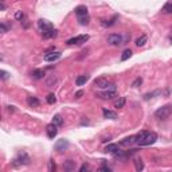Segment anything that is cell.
I'll return each instance as SVG.
<instances>
[{
    "label": "cell",
    "mask_w": 172,
    "mask_h": 172,
    "mask_svg": "<svg viewBox=\"0 0 172 172\" xmlns=\"http://www.w3.org/2000/svg\"><path fill=\"white\" fill-rule=\"evenodd\" d=\"M75 15L78 18V22L82 26H86L89 23V14H87V8L85 5H78L75 8Z\"/></svg>",
    "instance_id": "6da1fadb"
},
{
    "label": "cell",
    "mask_w": 172,
    "mask_h": 172,
    "mask_svg": "<svg viewBox=\"0 0 172 172\" xmlns=\"http://www.w3.org/2000/svg\"><path fill=\"white\" fill-rule=\"evenodd\" d=\"M96 97H98V98H102V100H112V98H114V97H117V90H116V86H114V85L108 86L105 92L97 93Z\"/></svg>",
    "instance_id": "7a4b0ae2"
},
{
    "label": "cell",
    "mask_w": 172,
    "mask_h": 172,
    "mask_svg": "<svg viewBox=\"0 0 172 172\" xmlns=\"http://www.w3.org/2000/svg\"><path fill=\"white\" fill-rule=\"evenodd\" d=\"M157 140V135L155 132H147V135H145L144 140H142L139 145H141V147H147V145H152L155 144Z\"/></svg>",
    "instance_id": "3957f363"
},
{
    "label": "cell",
    "mask_w": 172,
    "mask_h": 172,
    "mask_svg": "<svg viewBox=\"0 0 172 172\" xmlns=\"http://www.w3.org/2000/svg\"><path fill=\"white\" fill-rule=\"evenodd\" d=\"M108 43L112 46H121L124 44V38L121 34H110L108 37Z\"/></svg>",
    "instance_id": "277c9868"
},
{
    "label": "cell",
    "mask_w": 172,
    "mask_h": 172,
    "mask_svg": "<svg viewBox=\"0 0 172 172\" xmlns=\"http://www.w3.org/2000/svg\"><path fill=\"white\" fill-rule=\"evenodd\" d=\"M171 114V106H163V108H159L156 112H155V116L159 120H165L168 118Z\"/></svg>",
    "instance_id": "5b68a950"
},
{
    "label": "cell",
    "mask_w": 172,
    "mask_h": 172,
    "mask_svg": "<svg viewBox=\"0 0 172 172\" xmlns=\"http://www.w3.org/2000/svg\"><path fill=\"white\" fill-rule=\"evenodd\" d=\"M30 163V157H28L27 153H24V152H22V153L18 155V157L14 160V165H26Z\"/></svg>",
    "instance_id": "8992f818"
},
{
    "label": "cell",
    "mask_w": 172,
    "mask_h": 172,
    "mask_svg": "<svg viewBox=\"0 0 172 172\" xmlns=\"http://www.w3.org/2000/svg\"><path fill=\"white\" fill-rule=\"evenodd\" d=\"M87 40H89V35H79V37L71 38L66 43L67 44H82V43H86Z\"/></svg>",
    "instance_id": "52a82bcc"
},
{
    "label": "cell",
    "mask_w": 172,
    "mask_h": 172,
    "mask_svg": "<svg viewBox=\"0 0 172 172\" xmlns=\"http://www.w3.org/2000/svg\"><path fill=\"white\" fill-rule=\"evenodd\" d=\"M61 58V53L59 51H51V53H46L43 57V59L46 61V62H55V61H58Z\"/></svg>",
    "instance_id": "ba28073f"
},
{
    "label": "cell",
    "mask_w": 172,
    "mask_h": 172,
    "mask_svg": "<svg viewBox=\"0 0 172 172\" xmlns=\"http://www.w3.org/2000/svg\"><path fill=\"white\" fill-rule=\"evenodd\" d=\"M94 86H97L98 89H106L109 86V81L105 77H100V78H97L94 81Z\"/></svg>",
    "instance_id": "9c48e42d"
},
{
    "label": "cell",
    "mask_w": 172,
    "mask_h": 172,
    "mask_svg": "<svg viewBox=\"0 0 172 172\" xmlns=\"http://www.w3.org/2000/svg\"><path fill=\"white\" fill-rule=\"evenodd\" d=\"M69 148V141L65 140V139H61V140H58L55 142V151L58 152H63L65 149Z\"/></svg>",
    "instance_id": "30bf717a"
},
{
    "label": "cell",
    "mask_w": 172,
    "mask_h": 172,
    "mask_svg": "<svg viewBox=\"0 0 172 172\" xmlns=\"http://www.w3.org/2000/svg\"><path fill=\"white\" fill-rule=\"evenodd\" d=\"M46 132H47V136H48V139H54L55 136H57V133H58V129H57V125L55 124H48L47 125V128H46Z\"/></svg>",
    "instance_id": "8fae6325"
},
{
    "label": "cell",
    "mask_w": 172,
    "mask_h": 172,
    "mask_svg": "<svg viewBox=\"0 0 172 172\" xmlns=\"http://www.w3.org/2000/svg\"><path fill=\"white\" fill-rule=\"evenodd\" d=\"M31 77H32V79H35V81L43 79V77H44V70H42V69H35V70L31 73Z\"/></svg>",
    "instance_id": "7c38bea8"
},
{
    "label": "cell",
    "mask_w": 172,
    "mask_h": 172,
    "mask_svg": "<svg viewBox=\"0 0 172 172\" xmlns=\"http://www.w3.org/2000/svg\"><path fill=\"white\" fill-rule=\"evenodd\" d=\"M38 26H39L40 31H47V30H51V28H54L53 24L48 23L47 20H43V19H40V20L38 22Z\"/></svg>",
    "instance_id": "4fadbf2b"
},
{
    "label": "cell",
    "mask_w": 172,
    "mask_h": 172,
    "mask_svg": "<svg viewBox=\"0 0 172 172\" xmlns=\"http://www.w3.org/2000/svg\"><path fill=\"white\" fill-rule=\"evenodd\" d=\"M102 114L105 118H109V120H117V113L113 112V110H109V109H104L102 110Z\"/></svg>",
    "instance_id": "5bb4252c"
},
{
    "label": "cell",
    "mask_w": 172,
    "mask_h": 172,
    "mask_svg": "<svg viewBox=\"0 0 172 172\" xmlns=\"http://www.w3.org/2000/svg\"><path fill=\"white\" fill-rule=\"evenodd\" d=\"M121 145H124V147H131L132 144H136V136H129V137L124 139L121 142H120Z\"/></svg>",
    "instance_id": "9a60e30c"
},
{
    "label": "cell",
    "mask_w": 172,
    "mask_h": 172,
    "mask_svg": "<svg viewBox=\"0 0 172 172\" xmlns=\"http://www.w3.org/2000/svg\"><path fill=\"white\" fill-rule=\"evenodd\" d=\"M27 104H28V106H31V108H37V106L40 105L39 100H38L37 97H34V96L27 97Z\"/></svg>",
    "instance_id": "2e32d148"
},
{
    "label": "cell",
    "mask_w": 172,
    "mask_h": 172,
    "mask_svg": "<svg viewBox=\"0 0 172 172\" xmlns=\"http://www.w3.org/2000/svg\"><path fill=\"white\" fill-rule=\"evenodd\" d=\"M147 40H148V38H147V35H141V37H139L137 39H136V46L137 47H142L145 43H147Z\"/></svg>",
    "instance_id": "e0dca14e"
},
{
    "label": "cell",
    "mask_w": 172,
    "mask_h": 172,
    "mask_svg": "<svg viewBox=\"0 0 172 172\" xmlns=\"http://www.w3.org/2000/svg\"><path fill=\"white\" fill-rule=\"evenodd\" d=\"M87 81H89V75H79L78 78L75 79V85L77 86H82V85H85Z\"/></svg>",
    "instance_id": "ac0fdd59"
},
{
    "label": "cell",
    "mask_w": 172,
    "mask_h": 172,
    "mask_svg": "<svg viewBox=\"0 0 172 172\" xmlns=\"http://www.w3.org/2000/svg\"><path fill=\"white\" fill-rule=\"evenodd\" d=\"M118 151V145L117 144H109L105 147V152L106 153H116Z\"/></svg>",
    "instance_id": "d6986e66"
},
{
    "label": "cell",
    "mask_w": 172,
    "mask_h": 172,
    "mask_svg": "<svg viewBox=\"0 0 172 172\" xmlns=\"http://www.w3.org/2000/svg\"><path fill=\"white\" fill-rule=\"evenodd\" d=\"M117 19H118V16L114 15V16H113V18L110 19V20H108V22H106V20H101V24L104 26V27H110V26H113V24L116 23V20H117Z\"/></svg>",
    "instance_id": "ffe728a7"
},
{
    "label": "cell",
    "mask_w": 172,
    "mask_h": 172,
    "mask_svg": "<svg viewBox=\"0 0 172 172\" xmlns=\"http://www.w3.org/2000/svg\"><path fill=\"white\" fill-rule=\"evenodd\" d=\"M125 102H126V98H125V97H120L117 101L114 102V108H116V109L124 108V106H125Z\"/></svg>",
    "instance_id": "44dd1931"
},
{
    "label": "cell",
    "mask_w": 172,
    "mask_h": 172,
    "mask_svg": "<svg viewBox=\"0 0 172 172\" xmlns=\"http://www.w3.org/2000/svg\"><path fill=\"white\" fill-rule=\"evenodd\" d=\"M53 124H55L57 126L63 125V118H62V116H61V114H55L54 117H53Z\"/></svg>",
    "instance_id": "7402d4cb"
},
{
    "label": "cell",
    "mask_w": 172,
    "mask_h": 172,
    "mask_svg": "<svg viewBox=\"0 0 172 172\" xmlns=\"http://www.w3.org/2000/svg\"><path fill=\"white\" fill-rule=\"evenodd\" d=\"M131 57H132V50L131 48H126V50H124V53H122V55H121V61L122 62H124V61H128Z\"/></svg>",
    "instance_id": "603a6c76"
},
{
    "label": "cell",
    "mask_w": 172,
    "mask_h": 172,
    "mask_svg": "<svg viewBox=\"0 0 172 172\" xmlns=\"http://www.w3.org/2000/svg\"><path fill=\"white\" fill-rule=\"evenodd\" d=\"M163 12H164V14H171V12H172V2L165 3L164 7H163Z\"/></svg>",
    "instance_id": "cb8c5ba5"
},
{
    "label": "cell",
    "mask_w": 172,
    "mask_h": 172,
    "mask_svg": "<svg viewBox=\"0 0 172 172\" xmlns=\"http://www.w3.org/2000/svg\"><path fill=\"white\" fill-rule=\"evenodd\" d=\"M46 101H47V104H50V105H53V104H55L57 102V97H55V94H48V96L46 97Z\"/></svg>",
    "instance_id": "d4e9b609"
},
{
    "label": "cell",
    "mask_w": 172,
    "mask_h": 172,
    "mask_svg": "<svg viewBox=\"0 0 172 172\" xmlns=\"http://www.w3.org/2000/svg\"><path fill=\"white\" fill-rule=\"evenodd\" d=\"M135 165H136V170H137V171H142V170H144V164H142L141 159H136Z\"/></svg>",
    "instance_id": "484cf974"
},
{
    "label": "cell",
    "mask_w": 172,
    "mask_h": 172,
    "mask_svg": "<svg viewBox=\"0 0 172 172\" xmlns=\"http://www.w3.org/2000/svg\"><path fill=\"white\" fill-rule=\"evenodd\" d=\"M145 135H147V132H141V133H139V135H136V144H140V142L144 140Z\"/></svg>",
    "instance_id": "4316f807"
},
{
    "label": "cell",
    "mask_w": 172,
    "mask_h": 172,
    "mask_svg": "<svg viewBox=\"0 0 172 172\" xmlns=\"http://www.w3.org/2000/svg\"><path fill=\"white\" fill-rule=\"evenodd\" d=\"M63 167H65V170L66 171H71L74 168V164H73V160H67L66 163L63 164Z\"/></svg>",
    "instance_id": "83f0119b"
},
{
    "label": "cell",
    "mask_w": 172,
    "mask_h": 172,
    "mask_svg": "<svg viewBox=\"0 0 172 172\" xmlns=\"http://www.w3.org/2000/svg\"><path fill=\"white\" fill-rule=\"evenodd\" d=\"M57 81H58V79H57V77H54V75H51V77H50V78H48V79H47V82H46V83H47V86H48V87H51V86H53V85H54V83H55V82H57Z\"/></svg>",
    "instance_id": "f1b7e54d"
},
{
    "label": "cell",
    "mask_w": 172,
    "mask_h": 172,
    "mask_svg": "<svg viewBox=\"0 0 172 172\" xmlns=\"http://www.w3.org/2000/svg\"><path fill=\"white\" fill-rule=\"evenodd\" d=\"M142 83V78L141 77H139V78H136L135 81L132 82V87H139Z\"/></svg>",
    "instance_id": "f546056e"
},
{
    "label": "cell",
    "mask_w": 172,
    "mask_h": 172,
    "mask_svg": "<svg viewBox=\"0 0 172 172\" xmlns=\"http://www.w3.org/2000/svg\"><path fill=\"white\" fill-rule=\"evenodd\" d=\"M23 18H24V14L22 11H16L15 12V19H16V20H22Z\"/></svg>",
    "instance_id": "4dcf8cb0"
},
{
    "label": "cell",
    "mask_w": 172,
    "mask_h": 172,
    "mask_svg": "<svg viewBox=\"0 0 172 172\" xmlns=\"http://www.w3.org/2000/svg\"><path fill=\"white\" fill-rule=\"evenodd\" d=\"M55 170H57V167H55L54 160H50V164H48V171H50V172H54Z\"/></svg>",
    "instance_id": "1f68e13d"
},
{
    "label": "cell",
    "mask_w": 172,
    "mask_h": 172,
    "mask_svg": "<svg viewBox=\"0 0 172 172\" xmlns=\"http://www.w3.org/2000/svg\"><path fill=\"white\" fill-rule=\"evenodd\" d=\"M0 28H2V32H3V34H4V32H7V31H8V28H9V27H8V26L4 23V22H3V23L0 24Z\"/></svg>",
    "instance_id": "d6a6232c"
},
{
    "label": "cell",
    "mask_w": 172,
    "mask_h": 172,
    "mask_svg": "<svg viewBox=\"0 0 172 172\" xmlns=\"http://www.w3.org/2000/svg\"><path fill=\"white\" fill-rule=\"evenodd\" d=\"M0 74H2V78H3V79H7V78H8V75H9L7 71H4V70L0 71Z\"/></svg>",
    "instance_id": "836d02e7"
},
{
    "label": "cell",
    "mask_w": 172,
    "mask_h": 172,
    "mask_svg": "<svg viewBox=\"0 0 172 172\" xmlns=\"http://www.w3.org/2000/svg\"><path fill=\"white\" fill-rule=\"evenodd\" d=\"M87 170H89V165H87V164H83L82 167L79 168V172H85V171H87Z\"/></svg>",
    "instance_id": "e575fe53"
},
{
    "label": "cell",
    "mask_w": 172,
    "mask_h": 172,
    "mask_svg": "<svg viewBox=\"0 0 172 172\" xmlns=\"http://www.w3.org/2000/svg\"><path fill=\"white\" fill-rule=\"evenodd\" d=\"M100 171H104V172H110L112 170H110L109 167H106V165H102V167L100 168Z\"/></svg>",
    "instance_id": "d590c367"
},
{
    "label": "cell",
    "mask_w": 172,
    "mask_h": 172,
    "mask_svg": "<svg viewBox=\"0 0 172 172\" xmlns=\"http://www.w3.org/2000/svg\"><path fill=\"white\" fill-rule=\"evenodd\" d=\"M82 96H83V92H82V90H78V92L75 93V96H74V97H75V98H81Z\"/></svg>",
    "instance_id": "8d00e7d4"
},
{
    "label": "cell",
    "mask_w": 172,
    "mask_h": 172,
    "mask_svg": "<svg viewBox=\"0 0 172 172\" xmlns=\"http://www.w3.org/2000/svg\"><path fill=\"white\" fill-rule=\"evenodd\" d=\"M170 40H171V42H172V37H170Z\"/></svg>",
    "instance_id": "74e56055"
}]
</instances>
